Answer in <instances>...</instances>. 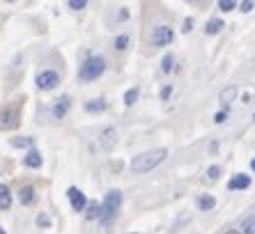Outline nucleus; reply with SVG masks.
I'll return each mask as SVG.
<instances>
[{"label":"nucleus","mask_w":255,"mask_h":234,"mask_svg":"<svg viewBox=\"0 0 255 234\" xmlns=\"http://www.w3.org/2000/svg\"><path fill=\"white\" fill-rule=\"evenodd\" d=\"M228 119V111H221V113H216V117H214V122L216 124H223Z\"/></svg>","instance_id":"28"},{"label":"nucleus","mask_w":255,"mask_h":234,"mask_svg":"<svg viewBox=\"0 0 255 234\" xmlns=\"http://www.w3.org/2000/svg\"><path fill=\"white\" fill-rule=\"evenodd\" d=\"M170 94H172V88H170V85H166V88L161 90V99H168Z\"/></svg>","instance_id":"30"},{"label":"nucleus","mask_w":255,"mask_h":234,"mask_svg":"<svg viewBox=\"0 0 255 234\" xmlns=\"http://www.w3.org/2000/svg\"><path fill=\"white\" fill-rule=\"evenodd\" d=\"M18 200H21V205H32V202H35V188L32 186H21V191H18Z\"/></svg>","instance_id":"13"},{"label":"nucleus","mask_w":255,"mask_h":234,"mask_svg":"<svg viewBox=\"0 0 255 234\" xmlns=\"http://www.w3.org/2000/svg\"><path fill=\"white\" fill-rule=\"evenodd\" d=\"M9 145H12V147H30V145H32V140H30V138H12V140H9Z\"/></svg>","instance_id":"21"},{"label":"nucleus","mask_w":255,"mask_h":234,"mask_svg":"<svg viewBox=\"0 0 255 234\" xmlns=\"http://www.w3.org/2000/svg\"><path fill=\"white\" fill-rule=\"evenodd\" d=\"M168 156L166 147H156V149H149V152L138 154L133 161H131V170L133 172H149L152 168H156L159 163H163Z\"/></svg>","instance_id":"1"},{"label":"nucleus","mask_w":255,"mask_h":234,"mask_svg":"<svg viewBox=\"0 0 255 234\" xmlns=\"http://www.w3.org/2000/svg\"><path fill=\"white\" fill-rule=\"evenodd\" d=\"M69 108H71V99H69V97H60L58 104L53 106V115L58 117V119H62V117L69 113Z\"/></svg>","instance_id":"8"},{"label":"nucleus","mask_w":255,"mask_h":234,"mask_svg":"<svg viewBox=\"0 0 255 234\" xmlns=\"http://www.w3.org/2000/svg\"><path fill=\"white\" fill-rule=\"evenodd\" d=\"M23 163L28 165V168H42V154L37 152V149H30L28 154H25V158H23Z\"/></svg>","instance_id":"12"},{"label":"nucleus","mask_w":255,"mask_h":234,"mask_svg":"<svg viewBox=\"0 0 255 234\" xmlns=\"http://www.w3.org/2000/svg\"><path fill=\"white\" fill-rule=\"evenodd\" d=\"M251 168H253V172H255V158H253V161H251Z\"/></svg>","instance_id":"33"},{"label":"nucleus","mask_w":255,"mask_h":234,"mask_svg":"<svg viewBox=\"0 0 255 234\" xmlns=\"http://www.w3.org/2000/svg\"><path fill=\"white\" fill-rule=\"evenodd\" d=\"M67 5H69L71 9H76V12H78V9H83V7L88 5V0H67Z\"/></svg>","instance_id":"25"},{"label":"nucleus","mask_w":255,"mask_h":234,"mask_svg":"<svg viewBox=\"0 0 255 234\" xmlns=\"http://www.w3.org/2000/svg\"><path fill=\"white\" fill-rule=\"evenodd\" d=\"M242 232L244 234H255V216L246 218V221L242 223Z\"/></svg>","instance_id":"19"},{"label":"nucleus","mask_w":255,"mask_h":234,"mask_svg":"<svg viewBox=\"0 0 255 234\" xmlns=\"http://www.w3.org/2000/svg\"><path fill=\"white\" fill-rule=\"evenodd\" d=\"M85 111H90V113L106 111V99H95V101H88V104H85Z\"/></svg>","instance_id":"17"},{"label":"nucleus","mask_w":255,"mask_h":234,"mask_svg":"<svg viewBox=\"0 0 255 234\" xmlns=\"http://www.w3.org/2000/svg\"><path fill=\"white\" fill-rule=\"evenodd\" d=\"M235 97H237V88H228V90H223V92H221V101H223V104L226 106H230L232 101H235Z\"/></svg>","instance_id":"18"},{"label":"nucleus","mask_w":255,"mask_h":234,"mask_svg":"<svg viewBox=\"0 0 255 234\" xmlns=\"http://www.w3.org/2000/svg\"><path fill=\"white\" fill-rule=\"evenodd\" d=\"M0 234H5V230H2V228H0Z\"/></svg>","instance_id":"34"},{"label":"nucleus","mask_w":255,"mask_h":234,"mask_svg":"<svg viewBox=\"0 0 255 234\" xmlns=\"http://www.w3.org/2000/svg\"><path fill=\"white\" fill-rule=\"evenodd\" d=\"M104 71H106V60L101 58V55H90L83 65H81L78 78L83 83H90V81H97Z\"/></svg>","instance_id":"2"},{"label":"nucleus","mask_w":255,"mask_h":234,"mask_svg":"<svg viewBox=\"0 0 255 234\" xmlns=\"http://www.w3.org/2000/svg\"><path fill=\"white\" fill-rule=\"evenodd\" d=\"M172 41V30L168 25H156L154 32H152V44L154 46H168Z\"/></svg>","instance_id":"6"},{"label":"nucleus","mask_w":255,"mask_h":234,"mask_svg":"<svg viewBox=\"0 0 255 234\" xmlns=\"http://www.w3.org/2000/svg\"><path fill=\"white\" fill-rule=\"evenodd\" d=\"M239 9H242V12H246V14H249L251 9H253V0H244V2H242V7H239Z\"/></svg>","instance_id":"29"},{"label":"nucleus","mask_w":255,"mask_h":234,"mask_svg":"<svg viewBox=\"0 0 255 234\" xmlns=\"http://www.w3.org/2000/svg\"><path fill=\"white\" fill-rule=\"evenodd\" d=\"M249 186H251V177L249 175H235L230 179V184H228L230 191H242V188H249Z\"/></svg>","instance_id":"9"},{"label":"nucleus","mask_w":255,"mask_h":234,"mask_svg":"<svg viewBox=\"0 0 255 234\" xmlns=\"http://www.w3.org/2000/svg\"><path fill=\"white\" fill-rule=\"evenodd\" d=\"M120 205H122V193H120L118 188L115 191H108L106 198H104V202H101V223H111L115 216H118L120 211Z\"/></svg>","instance_id":"3"},{"label":"nucleus","mask_w":255,"mask_h":234,"mask_svg":"<svg viewBox=\"0 0 255 234\" xmlns=\"http://www.w3.org/2000/svg\"><path fill=\"white\" fill-rule=\"evenodd\" d=\"M115 142H118V131L115 129H106L101 133V147L104 149H113Z\"/></svg>","instance_id":"10"},{"label":"nucleus","mask_w":255,"mask_h":234,"mask_svg":"<svg viewBox=\"0 0 255 234\" xmlns=\"http://www.w3.org/2000/svg\"><path fill=\"white\" fill-rule=\"evenodd\" d=\"M226 234H242V232H237V230H230V232H226Z\"/></svg>","instance_id":"32"},{"label":"nucleus","mask_w":255,"mask_h":234,"mask_svg":"<svg viewBox=\"0 0 255 234\" xmlns=\"http://www.w3.org/2000/svg\"><path fill=\"white\" fill-rule=\"evenodd\" d=\"M37 225H39V228H51V218H48V214H39V216H37Z\"/></svg>","instance_id":"24"},{"label":"nucleus","mask_w":255,"mask_h":234,"mask_svg":"<svg viewBox=\"0 0 255 234\" xmlns=\"http://www.w3.org/2000/svg\"><path fill=\"white\" fill-rule=\"evenodd\" d=\"M219 7L223 12H232V9L237 7V0H219Z\"/></svg>","instance_id":"20"},{"label":"nucleus","mask_w":255,"mask_h":234,"mask_svg":"<svg viewBox=\"0 0 255 234\" xmlns=\"http://www.w3.org/2000/svg\"><path fill=\"white\" fill-rule=\"evenodd\" d=\"M253 119H255V113H253Z\"/></svg>","instance_id":"36"},{"label":"nucleus","mask_w":255,"mask_h":234,"mask_svg":"<svg viewBox=\"0 0 255 234\" xmlns=\"http://www.w3.org/2000/svg\"><path fill=\"white\" fill-rule=\"evenodd\" d=\"M127 44H129V37L127 35H120L118 39H115V48H118V51H125Z\"/></svg>","instance_id":"23"},{"label":"nucleus","mask_w":255,"mask_h":234,"mask_svg":"<svg viewBox=\"0 0 255 234\" xmlns=\"http://www.w3.org/2000/svg\"><path fill=\"white\" fill-rule=\"evenodd\" d=\"M18 111L16 108H5V111H0V129L2 131H12L18 126Z\"/></svg>","instance_id":"5"},{"label":"nucleus","mask_w":255,"mask_h":234,"mask_svg":"<svg viewBox=\"0 0 255 234\" xmlns=\"http://www.w3.org/2000/svg\"><path fill=\"white\" fill-rule=\"evenodd\" d=\"M7 2H14V0H7Z\"/></svg>","instance_id":"35"},{"label":"nucleus","mask_w":255,"mask_h":234,"mask_svg":"<svg viewBox=\"0 0 255 234\" xmlns=\"http://www.w3.org/2000/svg\"><path fill=\"white\" fill-rule=\"evenodd\" d=\"M219 175H221V168H219V165H212V168L207 170V177H209V179H219Z\"/></svg>","instance_id":"27"},{"label":"nucleus","mask_w":255,"mask_h":234,"mask_svg":"<svg viewBox=\"0 0 255 234\" xmlns=\"http://www.w3.org/2000/svg\"><path fill=\"white\" fill-rule=\"evenodd\" d=\"M12 207V193H9V188L5 184H0V209L5 211Z\"/></svg>","instance_id":"15"},{"label":"nucleus","mask_w":255,"mask_h":234,"mask_svg":"<svg viewBox=\"0 0 255 234\" xmlns=\"http://www.w3.org/2000/svg\"><path fill=\"white\" fill-rule=\"evenodd\" d=\"M196 205H198V209H200V211H212L214 207H216V200H214V195L205 193V195H200V198H198Z\"/></svg>","instance_id":"14"},{"label":"nucleus","mask_w":255,"mask_h":234,"mask_svg":"<svg viewBox=\"0 0 255 234\" xmlns=\"http://www.w3.org/2000/svg\"><path fill=\"white\" fill-rule=\"evenodd\" d=\"M58 83H60V74L53 69H46L37 74V88L39 90H53V88H58Z\"/></svg>","instance_id":"4"},{"label":"nucleus","mask_w":255,"mask_h":234,"mask_svg":"<svg viewBox=\"0 0 255 234\" xmlns=\"http://www.w3.org/2000/svg\"><path fill=\"white\" fill-rule=\"evenodd\" d=\"M191 28H193V21H191V18H186L184 25H182V32H191Z\"/></svg>","instance_id":"31"},{"label":"nucleus","mask_w":255,"mask_h":234,"mask_svg":"<svg viewBox=\"0 0 255 234\" xmlns=\"http://www.w3.org/2000/svg\"><path fill=\"white\" fill-rule=\"evenodd\" d=\"M85 218L88 221H95V218H99L101 214V202H97V200H92V202H85Z\"/></svg>","instance_id":"11"},{"label":"nucleus","mask_w":255,"mask_h":234,"mask_svg":"<svg viewBox=\"0 0 255 234\" xmlns=\"http://www.w3.org/2000/svg\"><path fill=\"white\" fill-rule=\"evenodd\" d=\"M136 99H138V90H136V88L129 90V92L125 94V104H127V106H133V104H136Z\"/></svg>","instance_id":"22"},{"label":"nucleus","mask_w":255,"mask_h":234,"mask_svg":"<svg viewBox=\"0 0 255 234\" xmlns=\"http://www.w3.org/2000/svg\"><path fill=\"white\" fill-rule=\"evenodd\" d=\"M172 67H175V60H172V55H166V58H163V65H161V69H163V71L168 74V71H170Z\"/></svg>","instance_id":"26"},{"label":"nucleus","mask_w":255,"mask_h":234,"mask_svg":"<svg viewBox=\"0 0 255 234\" xmlns=\"http://www.w3.org/2000/svg\"><path fill=\"white\" fill-rule=\"evenodd\" d=\"M223 21H221V18H212V21H209L207 25H205V35H216V32H221V30H223Z\"/></svg>","instance_id":"16"},{"label":"nucleus","mask_w":255,"mask_h":234,"mask_svg":"<svg viewBox=\"0 0 255 234\" xmlns=\"http://www.w3.org/2000/svg\"><path fill=\"white\" fill-rule=\"evenodd\" d=\"M67 198H69L74 211H83L85 202H88V200H85V195H83V191H78L76 186H69V188H67Z\"/></svg>","instance_id":"7"}]
</instances>
